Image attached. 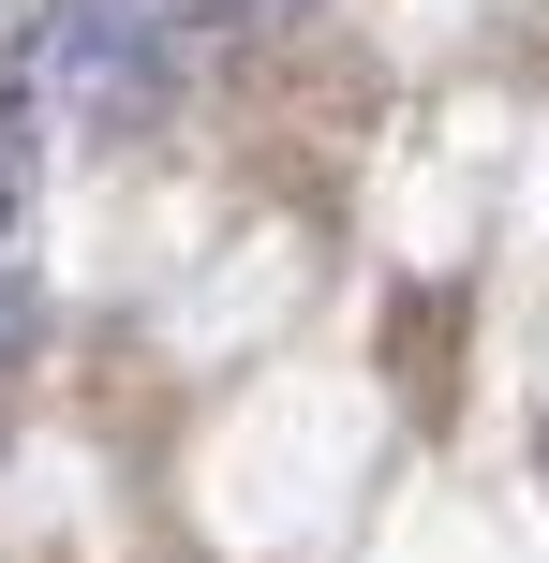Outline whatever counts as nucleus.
<instances>
[{"mask_svg":"<svg viewBox=\"0 0 549 563\" xmlns=\"http://www.w3.org/2000/svg\"><path fill=\"white\" fill-rule=\"evenodd\" d=\"M59 89H75L89 119L149 89V30H134V0H75V30H59Z\"/></svg>","mask_w":549,"mask_h":563,"instance_id":"f257e3e1","label":"nucleus"},{"mask_svg":"<svg viewBox=\"0 0 549 563\" xmlns=\"http://www.w3.org/2000/svg\"><path fill=\"white\" fill-rule=\"evenodd\" d=\"M15 341H30V282L0 267V356H15Z\"/></svg>","mask_w":549,"mask_h":563,"instance_id":"f03ea898","label":"nucleus"},{"mask_svg":"<svg viewBox=\"0 0 549 563\" xmlns=\"http://www.w3.org/2000/svg\"><path fill=\"white\" fill-rule=\"evenodd\" d=\"M238 15H297V0H238Z\"/></svg>","mask_w":549,"mask_h":563,"instance_id":"7ed1b4c3","label":"nucleus"}]
</instances>
